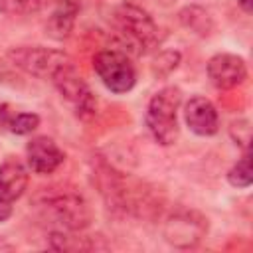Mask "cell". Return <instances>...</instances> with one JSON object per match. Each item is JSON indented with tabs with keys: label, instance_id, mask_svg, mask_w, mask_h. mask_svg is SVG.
Masks as SVG:
<instances>
[{
	"label": "cell",
	"instance_id": "obj_18",
	"mask_svg": "<svg viewBox=\"0 0 253 253\" xmlns=\"http://www.w3.org/2000/svg\"><path fill=\"white\" fill-rule=\"evenodd\" d=\"M10 213H12V206H10V202L0 200V221L8 219V217H10Z\"/></svg>",
	"mask_w": 253,
	"mask_h": 253
},
{
	"label": "cell",
	"instance_id": "obj_9",
	"mask_svg": "<svg viewBox=\"0 0 253 253\" xmlns=\"http://www.w3.org/2000/svg\"><path fill=\"white\" fill-rule=\"evenodd\" d=\"M208 77L217 89H233L247 79V65L239 55L217 53L208 61Z\"/></svg>",
	"mask_w": 253,
	"mask_h": 253
},
{
	"label": "cell",
	"instance_id": "obj_2",
	"mask_svg": "<svg viewBox=\"0 0 253 253\" xmlns=\"http://www.w3.org/2000/svg\"><path fill=\"white\" fill-rule=\"evenodd\" d=\"M8 59L14 67L38 77V79H49L51 83L63 75L65 71L73 69V59L59 51V49H51V47H43V45H18L8 49Z\"/></svg>",
	"mask_w": 253,
	"mask_h": 253
},
{
	"label": "cell",
	"instance_id": "obj_6",
	"mask_svg": "<svg viewBox=\"0 0 253 253\" xmlns=\"http://www.w3.org/2000/svg\"><path fill=\"white\" fill-rule=\"evenodd\" d=\"M206 233L208 219L194 210H180L172 213L164 223V239L178 249L196 247Z\"/></svg>",
	"mask_w": 253,
	"mask_h": 253
},
{
	"label": "cell",
	"instance_id": "obj_20",
	"mask_svg": "<svg viewBox=\"0 0 253 253\" xmlns=\"http://www.w3.org/2000/svg\"><path fill=\"white\" fill-rule=\"evenodd\" d=\"M237 2H239V6H241V8H243L247 14L251 12V0H237Z\"/></svg>",
	"mask_w": 253,
	"mask_h": 253
},
{
	"label": "cell",
	"instance_id": "obj_7",
	"mask_svg": "<svg viewBox=\"0 0 253 253\" xmlns=\"http://www.w3.org/2000/svg\"><path fill=\"white\" fill-rule=\"evenodd\" d=\"M53 85L57 87V91L61 93V97L73 107V111L81 117V119H89L95 115L97 111V99L91 91V87L83 81V77L73 69L65 71L63 75H59Z\"/></svg>",
	"mask_w": 253,
	"mask_h": 253
},
{
	"label": "cell",
	"instance_id": "obj_16",
	"mask_svg": "<svg viewBox=\"0 0 253 253\" xmlns=\"http://www.w3.org/2000/svg\"><path fill=\"white\" fill-rule=\"evenodd\" d=\"M38 125H40V117L36 113H16L6 119V126L14 134H30L38 128Z\"/></svg>",
	"mask_w": 253,
	"mask_h": 253
},
{
	"label": "cell",
	"instance_id": "obj_13",
	"mask_svg": "<svg viewBox=\"0 0 253 253\" xmlns=\"http://www.w3.org/2000/svg\"><path fill=\"white\" fill-rule=\"evenodd\" d=\"M49 245L53 249L59 251H89V249H97L95 241L91 237H83V235H71L67 233V229H59L53 231L49 235Z\"/></svg>",
	"mask_w": 253,
	"mask_h": 253
},
{
	"label": "cell",
	"instance_id": "obj_14",
	"mask_svg": "<svg viewBox=\"0 0 253 253\" xmlns=\"http://www.w3.org/2000/svg\"><path fill=\"white\" fill-rule=\"evenodd\" d=\"M227 182L235 188H249L253 182V172H251V158H249V150H245V154L229 168L227 172Z\"/></svg>",
	"mask_w": 253,
	"mask_h": 253
},
{
	"label": "cell",
	"instance_id": "obj_3",
	"mask_svg": "<svg viewBox=\"0 0 253 253\" xmlns=\"http://www.w3.org/2000/svg\"><path fill=\"white\" fill-rule=\"evenodd\" d=\"M182 93L178 87L160 89L146 107V126L152 138L164 146L174 144L178 138V109Z\"/></svg>",
	"mask_w": 253,
	"mask_h": 253
},
{
	"label": "cell",
	"instance_id": "obj_1",
	"mask_svg": "<svg viewBox=\"0 0 253 253\" xmlns=\"http://www.w3.org/2000/svg\"><path fill=\"white\" fill-rule=\"evenodd\" d=\"M113 26L128 53L142 55L158 43V26L150 14L134 4H121L113 12Z\"/></svg>",
	"mask_w": 253,
	"mask_h": 253
},
{
	"label": "cell",
	"instance_id": "obj_11",
	"mask_svg": "<svg viewBox=\"0 0 253 253\" xmlns=\"http://www.w3.org/2000/svg\"><path fill=\"white\" fill-rule=\"evenodd\" d=\"M28 186V170L26 166L14 158L8 156L0 164V200L4 202H16Z\"/></svg>",
	"mask_w": 253,
	"mask_h": 253
},
{
	"label": "cell",
	"instance_id": "obj_19",
	"mask_svg": "<svg viewBox=\"0 0 253 253\" xmlns=\"http://www.w3.org/2000/svg\"><path fill=\"white\" fill-rule=\"evenodd\" d=\"M12 249H14V245L8 243L4 237H0V251H12Z\"/></svg>",
	"mask_w": 253,
	"mask_h": 253
},
{
	"label": "cell",
	"instance_id": "obj_5",
	"mask_svg": "<svg viewBox=\"0 0 253 253\" xmlns=\"http://www.w3.org/2000/svg\"><path fill=\"white\" fill-rule=\"evenodd\" d=\"M93 69L101 83L113 93H126L136 83V71L121 49H103L93 57Z\"/></svg>",
	"mask_w": 253,
	"mask_h": 253
},
{
	"label": "cell",
	"instance_id": "obj_8",
	"mask_svg": "<svg viewBox=\"0 0 253 253\" xmlns=\"http://www.w3.org/2000/svg\"><path fill=\"white\" fill-rule=\"evenodd\" d=\"M26 160L32 172L36 174H53L65 160L63 150L49 136H36L26 146Z\"/></svg>",
	"mask_w": 253,
	"mask_h": 253
},
{
	"label": "cell",
	"instance_id": "obj_10",
	"mask_svg": "<svg viewBox=\"0 0 253 253\" xmlns=\"http://www.w3.org/2000/svg\"><path fill=\"white\" fill-rule=\"evenodd\" d=\"M184 119L192 132L200 136H211L219 130V117L210 99L196 95L184 107Z\"/></svg>",
	"mask_w": 253,
	"mask_h": 253
},
{
	"label": "cell",
	"instance_id": "obj_4",
	"mask_svg": "<svg viewBox=\"0 0 253 253\" xmlns=\"http://www.w3.org/2000/svg\"><path fill=\"white\" fill-rule=\"evenodd\" d=\"M42 211L67 231H81L91 223V208L87 200L73 190L49 192L40 202Z\"/></svg>",
	"mask_w": 253,
	"mask_h": 253
},
{
	"label": "cell",
	"instance_id": "obj_12",
	"mask_svg": "<svg viewBox=\"0 0 253 253\" xmlns=\"http://www.w3.org/2000/svg\"><path fill=\"white\" fill-rule=\"evenodd\" d=\"M77 12H79V0H57L51 16L47 18L45 32L53 40H65L73 30Z\"/></svg>",
	"mask_w": 253,
	"mask_h": 253
},
{
	"label": "cell",
	"instance_id": "obj_17",
	"mask_svg": "<svg viewBox=\"0 0 253 253\" xmlns=\"http://www.w3.org/2000/svg\"><path fill=\"white\" fill-rule=\"evenodd\" d=\"M231 138L235 140V144H241L245 150H249V123L247 121H237L229 126Z\"/></svg>",
	"mask_w": 253,
	"mask_h": 253
},
{
	"label": "cell",
	"instance_id": "obj_15",
	"mask_svg": "<svg viewBox=\"0 0 253 253\" xmlns=\"http://www.w3.org/2000/svg\"><path fill=\"white\" fill-rule=\"evenodd\" d=\"M47 0H0V12L10 16H30L40 12Z\"/></svg>",
	"mask_w": 253,
	"mask_h": 253
}]
</instances>
